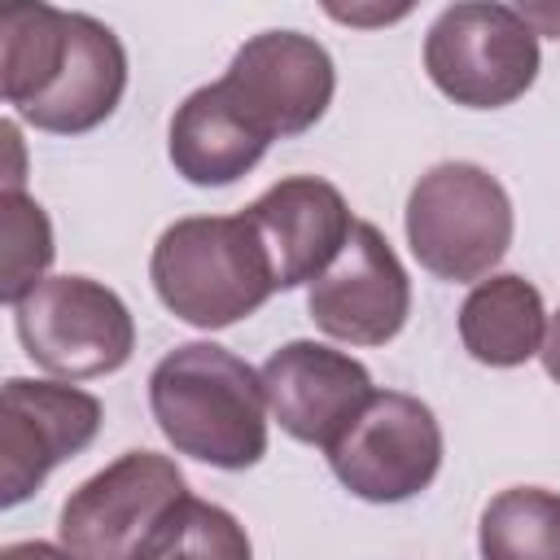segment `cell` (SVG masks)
I'll return each instance as SVG.
<instances>
[{"label":"cell","mask_w":560,"mask_h":560,"mask_svg":"<svg viewBox=\"0 0 560 560\" xmlns=\"http://www.w3.org/2000/svg\"><path fill=\"white\" fill-rule=\"evenodd\" d=\"M149 407L175 455L210 468H249L267 455V389L241 354L184 341L149 372Z\"/></svg>","instance_id":"cell-1"},{"label":"cell","mask_w":560,"mask_h":560,"mask_svg":"<svg viewBox=\"0 0 560 560\" xmlns=\"http://www.w3.org/2000/svg\"><path fill=\"white\" fill-rule=\"evenodd\" d=\"M149 280L175 319L206 332L254 315L280 289L271 254L245 210L171 223L153 245Z\"/></svg>","instance_id":"cell-2"},{"label":"cell","mask_w":560,"mask_h":560,"mask_svg":"<svg viewBox=\"0 0 560 560\" xmlns=\"http://www.w3.org/2000/svg\"><path fill=\"white\" fill-rule=\"evenodd\" d=\"M407 245L438 280L472 284L499 267L512 245V201L477 162H438L411 184Z\"/></svg>","instance_id":"cell-3"},{"label":"cell","mask_w":560,"mask_h":560,"mask_svg":"<svg viewBox=\"0 0 560 560\" xmlns=\"http://www.w3.org/2000/svg\"><path fill=\"white\" fill-rule=\"evenodd\" d=\"M538 31L499 0H455L424 35L433 88L464 109H503L538 79Z\"/></svg>","instance_id":"cell-4"},{"label":"cell","mask_w":560,"mask_h":560,"mask_svg":"<svg viewBox=\"0 0 560 560\" xmlns=\"http://www.w3.org/2000/svg\"><path fill=\"white\" fill-rule=\"evenodd\" d=\"M13 324L31 363L61 381L109 376L136 350L127 302L92 276H44L13 306Z\"/></svg>","instance_id":"cell-5"},{"label":"cell","mask_w":560,"mask_h":560,"mask_svg":"<svg viewBox=\"0 0 560 560\" xmlns=\"http://www.w3.org/2000/svg\"><path fill=\"white\" fill-rule=\"evenodd\" d=\"M179 494L188 486L171 455L127 451L61 503V547L83 560H140Z\"/></svg>","instance_id":"cell-6"},{"label":"cell","mask_w":560,"mask_h":560,"mask_svg":"<svg viewBox=\"0 0 560 560\" xmlns=\"http://www.w3.org/2000/svg\"><path fill=\"white\" fill-rule=\"evenodd\" d=\"M332 477L363 503H402L442 468V429L429 402L376 389L354 424L328 446Z\"/></svg>","instance_id":"cell-7"},{"label":"cell","mask_w":560,"mask_h":560,"mask_svg":"<svg viewBox=\"0 0 560 560\" xmlns=\"http://www.w3.org/2000/svg\"><path fill=\"white\" fill-rule=\"evenodd\" d=\"M101 420V398L79 385L9 376L0 389V508H18L57 464L88 451Z\"/></svg>","instance_id":"cell-8"},{"label":"cell","mask_w":560,"mask_h":560,"mask_svg":"<svg viewBox=\"0 0 560 560\" xmlns=\"http://www.w3.org/2000/svg\"><path fill=\"white\" fill-rule=\"evenodd\" d=\"M219 88L267 140H276L302 136L324 118L337 70L319 39L302 31H262L236 48Z\"/></svg>","instance_id":"cell-9"},{"label":"cell","mask_w":560,"mask_h":560,"mask_svg":"<svg viewBox=\"0 0 560 560\" xmlns=\"http://www.w3.org/2000/svg\"><path fill=\"white\" fill-rule=\"evenodd\" d=\"M306 311L315 328L346 346H385L411 315V280L376 223H354L341 254L311 280Z\"/></svg>","instance_id":"cell-10"},{"label":"cell","mask_w":560,"mask_h":560,"mask_svg":"<svg viewBox=\"0 0 560 560\" xmlns=\"http://www.w3.org/2000/svg\"><path fill=\"white\" fill-rule=\"evenodd\" d=\"M271 420L306 446L328 451L376 394L372 372L324 341H289L262 363Z\"/></svg>","instance_id":"cell-11"},{"label":"cell","mask_w":560,"mask_h":560,"mask_svg":"<svg viewBox=\"0 0 560 560\" xmlns=\"http://www.w3.org/2000/svg\"><path fill=\"white\" fill-rule=\"evenodd\" d=\"M271 254V271L280 289L311 284L350 241L354 214L337 184L319 175H289L271 184L249 210H245Z\"/></svg>","instance_id":"cell-12"},{"label":"cell","mask_w":560,"mask_h":560,"mask_svg":"<svg viewBox=\"0 0 560 560\" xmlns=\"http://www.w3.org/2000/svg\"><path fill=\"white\" fill-rule=\"evenodd\" d=\"M122 92H127V48H122V39L105 22H96L88 13H74L70 57H66L57 83L39 101L18 109V118L31 122L35 131L83 136L118 109Z\"/></svg>","instance_id":"cell-13"},{"label":"cell","mask_w":560,"mask_h":560,"mask_svg":"<svg viewBox=\"0 0 560 560\" xmlns=\"http://www.w3.org/2000/svg\"><path fill=\"white\" fill-rule=\"evenodd\" d=\"M267 136L228 101V92L214 83L197 88L184 96V105L171 118V166L175 175H184L197 188H223L241 175H249L262 153H267Z\"/></svg>","instance_id":"cell-14"},{"label":"cell","mask_w":560,"mask_h":560,"mask_svg":"<svg viewBox=\"0 0 560 560\" xmlns=\"http://www.w3.org/2000/svg\"><path fill=\"white\" fill-rule=\"evenodd\" d=\"M547 306L542 293L516 276H481L459 306V341L486 368H521L542 350Z\"/></svg>","instance_id":"cell-15"},{"label":"cell","mask_w":560,"mask_h":560,"mask_svg":"<svg viewBox=\"0 0 560 560\" xmlns=\"http://www.w3.org/2000/svg\"><path fill=\"white\" fill-rule=\"evenodd\" d=\"M74 13L48 0H0V96L13 109L39 101L70 57Z\"/></svg>","instance_id":"cell-16"},{"label":"cell","mask_w":560,"mask_h":560,"mask_svg":"<svg viewBox=\"0 0 560 560\" xmlns=\"http://www.w3.org/2000/svg\"><path fill=\"white\" fill-rule=\"evenodd\" d=\"M477 547L490 560H560V494L542 486L499 490L481 512Z\"/></svg>","instance_id":"cell-17"},{"label":"cell","mask_w":560,"mask_h":560,"mask_svg":"<svg viewBox=\"0 0 560 560\" xmlns=\"http://www.w3.org/2000/svg\"><path fill=\"white\" fill-rule=\"evenodd\" d=\"M0 298L4 306H18L52 262V223L44 206L22 188L0 192Z\"/></svg>","instance_id":"cell-18"},{"label":"cell","mask_w":560,"mask_h":560,"mask_svg":"<svg viewBox=\"0 0 560 560\" xmlns=\"http://www.w3.org/2000/svg\"><path fill=\"white\" fill-rule=\"evenodd\" d=\"M162 556H219V560H245L249 538L236 525V516L219 503L179 494L171 512L158 521L153 538L144 542L140 560H162Z\"/></svg>","instance_id":"cell-19"},{"label":"cell","mask_w":560,"mask_h":560,"mask_svg":"<svg viewBox=\"0 0 560 560\" xmlns=\"http://www.w3.org/2000/svg\"><path fill=\"white\" fill-rule=\"evenodd\" d=\"M420 0H319V9L350 31H385L402 22Z\"/></svg>","instance_id":"cell-20"},{"label":"cell","mask_w":560,"mask_h":560,"mask_svg":"<svg viewBox=\"0 0 560 560\" xmlns=\"http://www.w3.org/2000/svg\"><path fill=\"white\" fill-rule=\"evenodd\" d=\"M512 9H516L538 35L560 39V0H516Z\"/></svg>","instance_id":"cell-21"},{"label":"cell","mask_w":560,"mask_h":560,"mask_svg":"<svg viewBox=\"0 0 560 560\" xmlns=\"http://www.w3.org/2000/svg\"><path fill=\"white\" fill-rule=\"evenodd\" d=\"M542 368H547V376L560 385V311L547 319V337H542Z\"/></svg>","instance_id":"cell-22"}]
</instances>
